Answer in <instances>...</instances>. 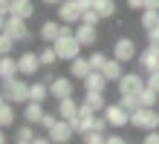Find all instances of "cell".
I'll list each match as a JSON object with an SVG mask.
<instances>
[{"mask_svg": "<svg viewBox=\"0 0 159 144\" xmlns=\"http://www.w3.org/2000/svg\"><path fill=\"white\" fill-rule=\"evenodd\" d=\"M145 84L151 86V89L159 92V69H156V72H148V75H145Z\"/></svg>", "mask_w": 159, "mask_h": 144, "instance_id": "8d00e7d4", "label": "cell"}, {"mask_svg": "<svg viewBox=\"0 0 159 144\" xmlns=\"http://www.w3.org/2000/svg\"><path fill=\"white\" fill-rule=\"evenodd\" d=\"M139 104H142V107H159V92L145 84V89L139 92Z\"/></svg>", "mask_w": 159, "mask_h": 144, "instance_id": "f1b7e54d", "label": "cell"}, {"mask_svg": "<svg viewBox=\"0 0 159 144\" xmlns=\"http://www.w3.org/2000/svg\"><path fill=\"white\" fill-rule=\"evenodd\" d=\"M6 29V15H0V32Z\"/></svg>", "mask_w": 159, "mask_h": 144, "instance_id": "7dc6e473", "label": "cell"}, {"mask_svg": "<svg viewBox=\"0 0 159 144\" xmlns=\"http://www.w3.org/2000/svg\"><path fill=\"white\" fill-rule=\"evenodd\" d=\"M0 15H12V0H0Z\"/></svg>", "mask_w": 159, "mask_h": 144, "instance_id": "b9f144b4", "label": "cell"}, {"mask_svg": "<svg viewBox=\"0 0 159 144\" xmlns=\"http://www.w3.org/2000/svg\"><path fill=\"white\" fill-rule=\"evenodd\" d=\"M81 15H84V9L78 6V0H64V3H58V20L61 23L78 26L81 23Z\"/></svg>", "mask_w": 159, "mask_h": 144, "instance_id": "9c48e42d", "label": "cell"}, {"mask_svg": "<svg viewBox=\"0 0 159 144\" xmlns=\"http://www.w3.org/2000/svg\"><path fill=\"white\" fill-rule=\"evenodd\" d=\"M142 144H159V130H148L142 136Z\"/></svg>", "mask_w": 159, "mask_h": 144, "instance_id": "74e56055", "label": "cell"}, {"mask_svg": "<svg viewBox=\"0 0 159 144\" xmlns=\"http://www.w3.org/2000/svg\"><path fill=\"white\" fill-rule=\"evenodd\" d=\"M20 115H23V121H26V124H35V127H41V121H43L46 110H43V104H41V101H26V104H23V110H20Z\"/></svg>", "mask_w": 159, "mask_h": 144, "instance_id": "7c38bea8", "label": "cell"}, {"mask_svg": "<svg viewBox=\"0 0 159 144\" xmlns=\"http://www.w3.org/2000/svg\"><path fill=\"white\" fill-rule=\"evenodd\" d=\"M90 63H93V69L101 72V69H104V63H107V55H104V52H93V55H90Z\"/></svg>", "mask_w": 159, "mask_h": 144, "instance_id": "e575fe53", "label": "cell"}, {"mask_svg": "<svg viewBox=\"0 0 159 144\" xmlns=\"http://www.w3.org/2000/svg\"><path fill=\"white\" fill-rule=\"evenodd\" d=\"M46 98H52V92H49V84H46L43 78L41 81H29V101H46Z\"/></svg>", "mask_w": 159, "mask_h": 144, "instance_id": "7402d4cb", "label": "cell"}, {"mask_svg": "<svg viewBox=\"0 0 159 144\" xmlns=\"http://www.w3.org/2000/svg\"><path fill=\"white\" fill-rule=\"evenodd\" d=\"M12 15L29 20V17H35V3L32 0H12Z\"/></svg>", "mask_w": 159, "mask_h": 144, "instance_id": "cb8c5ba5", "label": "cell"}, {"mask_svg": "<svg viewBox=\"0 0 159 144\" xmlns=\"http://www.w3.org/2000/svg\"><path fill=\"white\" fill-rule=\"evenodd\" d=\"M104 118L110 121V130H121V127L130 124V112L116 101V104H107V107H104Z\"/></svg>", "mask_w": 159, "mask_h": 144, "instance_id": "ba28073f", "label": "cell"}, {"mask_svg": "<svg viewBox=\"0 0 159 144\" xmlns=\"http://www.w3.org/2000/svg\"><path fill=\"white\" fill-rule=\"evenodd\" d=\"M6 35H12L17 43H26L32 37V32H29V26H26V20L23 17H17V15H6V29H3Z\"/></svg>", "mask_w": 159, "mask_h": 144, "instance_id": "5b68a950", "label": "cell"}, {"mask_svg": "<svg viewBox=\"0 0 159 144\" xmlns=\"http://www.w3.org/2000/svg\"><path fill=\"white\" fill-rule=\"evenodd\" d=\"M3 104H6V95H3V89H0V107H3Z\"/></svg>", "mask_w": 159, "mask_h": 144, "instance_id": "c3c4849f", "label": "cell"}, {"mask_svg": "<svg viewBox=\"0 0 159 144\" xmlns=\"http://www.w3.org/2000/svg\"><path fill=\"white\" fill-rule=\"evenodd\" d=\"M46 136H49L55 144H70L72 136H75V130H72V124H70L67 118H58V124H55V127L46 133Z\"/></svg>", "mask_w": 159, "mask_h": 144, "instance_id": "8fae6325", "label": "cell"}, {"mask_svg": "<svg viewBox=\"0 0 159 144\" xmlns=\"http://www.w3.org/2000/svg\"><path fill=\"white\" fill-rule=\"evenodd\" d=\"M52 46H55V52H58V61H67V63L72 61V58H78L81 49H84L81 41L75 37V32H72V35H61Z\"/></svg>", "mask_w": 159, "mask_h": 144, "instance_id": "3957f363", "label": "cell"}, {"mask_svg": "<svg viewBox=\"0 0 159 144\" xmlns=\"http://www.w3.org/2000/svg\"><path fill=\"white\" fill-rule=\"evenodd\" d=\"M38 35H41L43 43H55V41L64 35V23L58 20V17H55V20H43L41 29H38Z\"/></svg>", "mask_w": 159, "mask_h": 144, "instance_id": "4fadbf2b", "label": "cell"}, {"mask_svg": "<svg viewBox=\"0 0 159 144\" xmlns=\"http://www.w3.org/2000/svg\"><path fill=\"white\" fill-rule=\"evenodd\" d=\"M41 3H46V6H58V3H64V0H41Z\"/></svg>", "mask_w": 159, "mask_h": 144, "instance_id": "f6af8a7d", "label": "cell"}, {"mask_svg": "<svg viewBox=\"0 0 159 144\" xmlns=\"http://www.w3.org/2000/svg\"><path fill=\"white\" fill-rule=\"evenodd\" d=\"M93 112H104L107 107V101H104V92H84V98H81Z\"/></svg>", "mask_w": 159, "mask_h": 144, "instance_id": "d4e9b609", "label": "cell"}, {"mask_svg": "<svg viewBox=\"0 0 159 144\" xmlns=\"http://www.w3.org/2000/svg\"><path fill=\"white\" fill-rule=\"evenodd\" d=\"M75 37L81 41V46H96V43H98V26L78 23V26H75Z\"/></svg>", "mask_w": 159, "mask_h": 144, "instance_id": "d6986e66", "label": "cell"}, {"mask_svg": "<svg viewBox=\"0 0 159 144\" xmlns=\"http://www.w3.org/2000/svg\"><path fill=\"white\" fill-rule=\"evenodd\" d=\"M55 124H58V112H46V115H43V121H41V130H43V133H49Z\"/></svg>", "mask_w": 159, "mask_h": 144, "instance_id": "d590c367", "label": "cell"}, {"mask_svg": "<svg viewBox=\"0 0 159 144\" xmlns=\"http://www.w3.org/2000/svg\"><path fill=\"white\" fill-rule=\"evenodd\" d=\"M148 35V46H156L159 49V29H151V32H145Z\"/></svg>", "mask_w": 159, "mask_h": 144, "instance_id": "f35d334b", "label": "cell"}, {"mask_svg": "<svg viewBox=\"0 0 159 144\" xmlns=\"http://www.w3.org/2000/svg\"><path fill=\"white\" fill-rule=\"evenodd\" d=\"M96 115L98 112H93L87 104L81 101V110H78V115L75 118H70V124H72V130H75V136H84V133H90L93 130V124H96Z\"/></svg>", "mask_w": 159, "mask_h": 144, "instance_id": "8992f818", "label": "cell"}, {"mask_svg": "<svg viewBox=\"0 0 159 144\" xmlns=\"http://www.w3.org/2000/svg\"><path fill=\"white\" fill-rule=\"evenodd\" d=\"M20 69H17V58L15 55H0V81H9V78H17Z\"/></svg>", "mask_w": 159, "mask_h": 144, "instance_id": "ffe728a7", "label": "cell"}, {"mask_svg": "<svg viewBox=\"0 0 159 144\" xmlns=\"http://www.w3.org/2000/svg\"><path fill=\"white\" fill-rule=\"evenodd\" d=\"M78 110H81V101L75 98V95H70V98H61L58 101V110H55V112H58V118H75V115H78Z\"/></svg>", "mask_w": 159, "mask_h": 144, "instance_id": "ac0fdd59", "label": "cell"}, {"mask_svg": "<svg viewBox=\"0 0 159 144\" xmlns=\"http://www.w3.org/2000/svg\"><path fill=\"white\" fill-rule=\"evenodd\" d=\"M93 72V63H90V58H72L70 61V78H75V81H84L87 75Z\"/></svg>", "mask_w": 159, "mask_h": 144, "instance_id": "2e32d148", "label": "cell"}, {"mask_svg": "<svg viewBox=\"0 0 159 144\" xmlns=\"http://www.w3.org/2000/svg\"><path fill=\"white\" fill-rule=\"evenodd\" d=\"M0 144H6V127H0Z\"/></svg>", "mask_w": 159, "mask_h": 144, "instance_id": "bcb514c9", "label": "cell"}, {"mask_svg": "<svg viewBox=\"0 0 159 144\" xmlns=\"http://www.w3.org/2000/svg\"><path fill=\"white\" fill-rule=\"evenodd\" d=\"M101 20H104V17H101V15L96 12V9H87V12L81 15V23H90V26H98Z\"/></svg>", "mask_w": 159, "mask_h": 144, "instance_id": "836d02e7", "label": "cell"}, {"mask_svg": "<svg viewBox=\"0 0 159 144\" xmlns=\"http://www.w3.org/2000/svg\"><path fill=\"white\" fill-rule=\"evenodd\" d=\"M145 9H159V0H145Z\"/></svg>", "mask_w": 159, "mask_h": 144, "instance_id": "ee69618b", "label": "cell"}, {"mask_svg": "<svg viewBox=\"0 0 159 144\" xmlns=\"http://www.w3.org/2000/svg\"><path fill=\"white\" fill-rule=\"evenodd\" d=\"M0 89H3L6 101H12L15 107H23L29 101V84L23 78H9V81H0Z\"/></svg>", "mask_w": 159, "mask_h": 144, "instance_id": "6da1fadb", "label": "cell"}, {"mask_svg": "<svg viewBox=\"0 0 159 144\" xmlns=\"http://www.w3.org/2000/svg\"><path fill=\"white\" fill-rule=\"evenodd\" d=\"M15 118H17V112H15V104L12 101H6L3 104V107H0V127H12V124H15Z\"/></svg>", "mask_w": 159, "mask_h": 144, "instance_id": "4316f807", "label": "cell"}, {"mask_svg": "<svg viewBox=\"0 0 159 144\" xmlns=\"http://www.w3.org/2000/svg\"><path fill=\"white\" fill-rule=\"evenodd\" d=\"M72 81H75V78H61V75H55V78L49 81V92H52V98H55V101L70 98V95H72Z\"/></svg>", "mask_w": 159, "mask_h": 144, "instance_id": "5bb4252c", "label": "cell"}, {"mask_svg": "<svg viewBox=\"0 0 159 144\" xmlns=\"http://www.w3.org/2000/svg\"><path fill=\"white\" fill-rule=\"evenodd\" d=\"M15 37L12 35H6V32H0V55H12V49H15Z\"/></svg>", "mask_w": 159, "mask_h": 144, "instance_id": "1f68e13d", "label": "cell"}, {"mask_svg": "<svg viewBox=\"0 0 159 144\" xmlns=\"http://www.w3.org/2000/svg\"><path fill=\"white\" fill-rule=\"evenodd\" d=\"M130 127L142 130V133L159 130V110L156 107H139V110H133L130 112Z\"/></svg>", "mask_w": 159, "mask_h": 144, "instance_id": "7a4b0ae2", "label": "cell"}, {"mask_svg": "<svg viewBox=\"0 0 159 144\" xmlns=\"http://www.w3.org/2000/svg\"><path fill=\"white\" fill-rule=\"evenodd\" d=\"M38 55H41V63H43V69H52V66L58 63V52H55V46H52V43H46L43 49H38Z\"/></svg>", "mask_w": 159, "mask_h": 144, "instance_id": "484cf974", "label": "cell"}, {"mask_svg": "<svg viewBox=\"0 0 159 144\" xmlns=\"http://www.w3.org/2000/svg\"><path fill=\"white\" fill-rule=\"evenodd\" d=\"M81 141L84 144H107V136L101 130H90V133H84V136H81Z\"/></svg>", "mask_w": 159, "mask_h": 144, "instance_id": "f546056e", "label": "cell"}, {"mask_svg": "<svg viewBox=\"0 0 159 144\" xmlns=\"http://www.w3.org/2000/svg\"><path fill=\"white\" fill-rule=\"evenodd\" d=\"M17 69H20L23 78H35V75H38V69H43L41 55H38V52H23L20 58H17Z\"/></svg>", "mask_w": 159, "mask_h": 144, "instance_id": "30bf717a", "label": "cell"}, {"mask_svg": "<svg viewBox=\"0 0 159 144\" xmlns=\"http://www.w3.org/2000/svg\"><path fill=\"white\" fill-rule=\"evenodd\" d=\"M104 78L110 81V84H119V78L125 75V63L119 61V58H107V63H104Z\"/></svg>", "mask_w": 159, "mask_h": 144, "instance_id": "44dd1931", "label": "cell"}, {"mask_svg": "<svg viewBox=\"0 0 159 144\" xmlns=\"http://www.w3.org/2000/svg\"><path fill=\"white\" fill-rule=\"evenodd\" d=\"M32 144H55V141H52L49 136H38V138H35V141H32Z\"/></svg>", "mask_w": 159, "mask_h": 144, "instance_id": "7bdbcfd3", "label": "cell"}, {"mask_svg": "<svg viewBox=\"0 0 159 144\" xmlns=\"http://www.w3.org/2000/svg\"><path fill=\"white\" fill-rule=\"evenodd\" d=\"M116 86H119V95H139L145 89V75L142 72H125Z\"/></svg>", "mask_w": 159, "mask_h": 144, "instance_id": "277c9868", "label": "cell"}, {"mask_svg": "<svg viewBox=\"0 0 159 144\" xmlns=\"http://www.w3.org/2000/svg\"><path fill=\"white\" fill-rule=\"evenodd\" d=\"M17 138L35 141V138H38V136H35V124H26V121H23V127H17Z\"/></svg>", "mask_w": 159, "mask_h": 144, "instance_id": "d6a6232c", "label": "cell"}, {"mask_svg": "<svg viewBox=\"0 0 159 144\" xmlns=\"http://www.w3.org/2000/svg\"><path fill=\"white\" fill-rule=\"evenodd\" d=\"M107 144H130L125 136H119V133H110V136H107Z\"/></svg>", "mask_w": 159, "mask_h": 144, "instance_id": "ab89813d", "label": "cell"}, {"mask_svg": "<svg viewBox=\"0 0 159 144\" xmlns=\"http://www.w3.org/2000/svg\"><path fill=\"white\" fill-rule=\"evenodd\" d=\"M93 9H96V12L107 20V17L116 15V0H93Z\"/></svg>", "mask_w": 159, "mask_h": 144, "instance_id": "83f0119b", "label": "cell"}, {"mask_svg": "<svg viewBox=\"0 0 159 144\" xmlns=\"http://www.w3.org/2000/svg\"><path fill=\"white\" fill-rule=\"evenodd\" d=\"M113 58H119L121 63H130V61H136L139 58V49H136V41L133 37H119V41L113 43Z\"/></svg>", "mask_w": 159, "mask_h": 144, "instance_id": "52a82bcc", "label": "cell"}, {"mask_svg": "<svg viewBox=\"0 0 159 144\" xmlns=\"http://www.w3.org/2000/svg\"><path fill=\"white\" fill-rule=\"evenodd\" d=\"M81 84H84V92H104L110 81L104 78V72H98V69H93V72L87 75V78L81 81Z\"/></svg>", "mask_w": 159, "mask_h": 144, "instance_id": "e0dca14e", "label": "cell"}, {"mask_svg": "<svg viewBox=\"0 0 159 144\" xmlns=\"http://www.w3.org/2000/svg\"><path fill=\"white\" fill-rule=\"evenodd\" d=\"M15 144H32V141H23V138H17V141H15Z\"/></svg>", "mask_w": 159, "mask_h": 144, "instance_id": "681fc988", "label": "cell"}, {"mask_svg": "<svg viewBox=\"0 0 159 144\" xmlns=\"http://www.w3.org/2000/svg\"><path fill=\"white\" fill-rule=\"evenodd\" d=\"M119 104H121L127 112H133V110L142 107V104H139V95H119Z\"/></svg>", "mask_w": 159, "mask_h": 144, "instance_id": "4dcf8cb0", "label": "cell"}, {"mask_svg": "<svg viewBox=\"0 0 159 144\" xmlns=\"http://www.w3.org/2000/svg\"><path fill=\"white\" fill-rule=\"evenodd\" d=\"M136 61H139V66H142L145 75H148V72H156V69H159V49H156V46H148V49L139 52Z\"/></svg>", "mask_w": 159, "mask_h": 144, "instance_id": "9a60e30c", "label": "cell"}, {"mask_svg": "<svg viewBox=\"0 0 159 144\" xmlns=\"http://www.w3.org/2000/svg\"><path fill=\"white\" fill-rule=\"evenodd\" d=\"M139 23H142L145 32L159 29V9H142V12H139Z\"/></svg>", "mask_w": 159, "mask_h": 144, "instance_id": "603a6c76", "label": "cell"}, {"mask_svg": "<svg viewBox=\"0 0 159 144\" xmlns=\"http://www.w3.org/2000/svg\"><path fill=\"white\" fill-rule=\"evenodd\" d=\"M127 9H133V12H142V9H145V0H127Z\"/></svg>", "mask_w": 159, "mask_h": 144, "instance_id": "60d3db41", "label": "cell"}]
</instances>
